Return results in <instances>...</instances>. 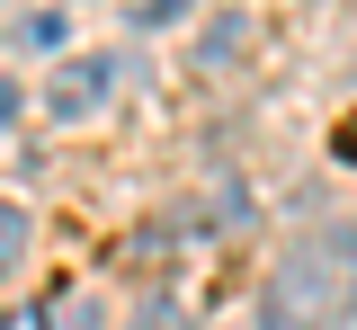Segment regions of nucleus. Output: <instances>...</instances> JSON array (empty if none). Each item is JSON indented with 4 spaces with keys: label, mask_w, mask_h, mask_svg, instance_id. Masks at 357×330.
I'll return each mask as SVG.
<instances>
[{
    "label": "nucleus",
    "mask_w": 357,
    "mask_h": 330,
    "mask_svg": "<svg viewBox=\"0 0 357 330\" xmlns=\"http://www.w3.org/2000/svg\"><path fill=\"white\" fill-rule=\"evenodd\" d=\"M143 330H188V322H170V304H152V313H143Z\"/></svg>",
    "instance_id": "7"
},
{
    "label": "nucleus",
    "mask_w": 357,
    "mask_h": 330,
    "mask_svg": "<svg viewBox=\"0 0 357 330\" xmlns=\"http://www.w3.org/2000/svg\"><path fill=\"white\" fill-rule=\"evenodd\" d=\"M107 90H116V63H107V54H72V63L45 81V107H54V116H89Z\"/></svg>",
    "instance_id": "2"
},
{
    "label": "nucleus",
    "mask_w": 357,
    "mask_h": 330,
    "mask_svg": "<svg viewBox=\"0 0 357 330\" xmlns=\"http://www.w3.org/2000/svg\"><path fill=\"white\" fill-rule=\"evenodd\" d=\"M357 313V233H312L277 259V277L259 294L268 330H331Z\"/></svg>",
    "instance_id": "1"
},
{
    "label": "nucleus",
    "mask_w": 357,
    "mask_h": 330,
    "mask_svg": "<svg viewBox=\"0 0 357 330\" xmlns=\"http://www.w3.org/2000/svg\"><path fill=\"white\" fill-rule=\"evenodd\" d=\"M18 259H27V214H18V205H9V214H0V268H9V277H18Z\"/></svg>",
    "instance_id": "5"
},
{
    "label": "nucleus",
    "mask_w": 357,
    "mask_h": 330,
    "mask_svg": "<svg viewBox=\"0 0 357 330\" xmlns=\"http://www.w3.org/2000/svg\"><path fill=\"white\" fill-rule=\"evenodd\" d=\"M178 9H188V0H143V27H170Z\"/></svg>",
    "instance_id": "6"
},
{
    "label": "nucleus",
    "mask_w": 357,
    "mask_h": 330,
    "mask_svg": "<svg viewBox=\"0 0 357 330\" xmlns=\"http://www.w3.org/2000/svg\"><path fill=\"white\" fill-rule=\"evenodd\" d=\"M107 313H98V294H81V285H63L54 304H45V330H98Z\"/></svg>",
    "instance_id": "3"
},
{
    "label": "nucleus",
    "mask_w": 357,
    "mask_h": 330,
    "mask_svg": "<svg viewBox=\"0 0 357 330\" xmlns=\"http://www.w3.org/2000/svg\"><path fill=\"white\" fill-rule=\"evenodd\" d=\"M54 45H63V18H54V9H27V18L9 27V54H54Z\"/></svg>",
    "instance_id": "4"
}]
</instances>
